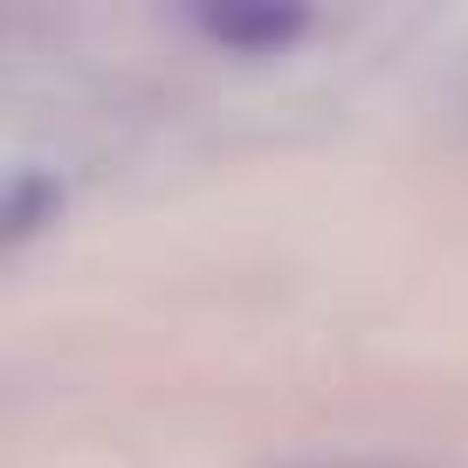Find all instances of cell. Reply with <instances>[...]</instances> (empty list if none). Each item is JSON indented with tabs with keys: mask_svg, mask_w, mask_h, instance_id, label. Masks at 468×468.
Here are the masks:
<instances>
[{
	"mask_svg": "<svg viewBox=\"0 0 468 468\" xmlns=\"http://www.w3.org/2000/svg\"><path fill=\"white\" fill-rule=\"evenodd\" d=\"M193 21H200V35H214L228 48H282L290 35L310 28L296 7H200Z\"/></svg>",
	"mask_w": 468,
	"mask_h": 468,
	"instance_id": "6da1fadb",
	"label": "cell"
},
{
	"mask_svg": "<svg viewBox=\"0 0 468 468\" xmlns=\"http://www.w3.org/2000/svg\"><path fill=\"white\" fill-rule=\"evenodd\" d=\"M296 468H399V462H296Z\"/></svg>",
	"mask_w": 468,
	"mask_h": 468,
	"instance_id": "7a4b0ae2",
	"label": "cell"
}]
</instances>
